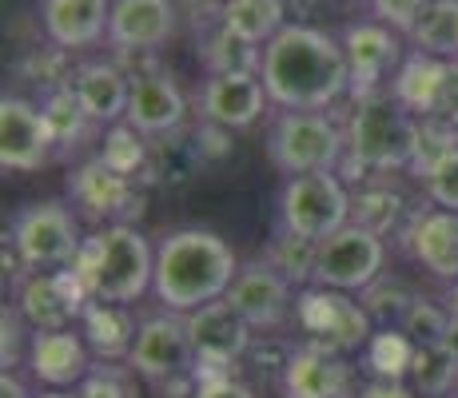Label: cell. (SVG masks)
Masks as SVG:
<instances>
[{
	"label": "cell",
	"mask_w": 458,
	"mask_h": 398,
	"mask_svg": "<svg viewBox=\"0 0 458 398\" xmlns=\"http://www.w3.org/2000/svg\"><path fill=\"white\" fill-rule=\"evenodd\" d=\"M136 331L140 326L131 323L128 307H120V303H96L92 299L81 315V334H84L88 351L100 362H120V359L128 362Z\"/></svg>",
	"instance_id": "484cf974"
},
{
	"label": "cell",
	"mask_w": 458,
	"mask_h": 398,
	"mask_svg": "<svg viewBox=\"0 0 458 398\" xmlns=\"http://www.w3.org/2000/svg\"><path fill=\"white\" fill-rule=\"evenodd\" d=\"M411 386L422 394V398H443L458 386V359L443 343H430V347H415V359H411V370H407Z\"/></svg>",
	"instance_id": "4dcf8cb0"
},
{
	"label": "cell",
	"mask_w": 458,
	"mask_h": 398,
	"mask_svg": "<svg viewBox=\"0 0 458 398\" xmlns=\"http://www.w3.org/2000/svg\"><path fill=\"white\" fill-rule=\"evenodd\" d=\"M183 116H188V96L175 84L172 76L164 72H148L131 80V100H128V123L136 131H144L148 140L156 136H172V131L183 128Z\"/></svg>",
	"instance_id": "44dd1931"
},
{
	"label": "cell",
	"mask_w": 458,
	"mask_h": 398,
	"mask_svg": "<svg viewBox=\"0 0 458 398\" xmlns=\"http://www.w3.org/2000/svg\"><path fill=\"white\" fill-rule=\"evenodd\" d=\"M188 318V334L191 347H196V370L208 367L204 375L196 378H211V375H227V367L240 359H248L251 343H255V326L235 311L227 299H216V303L199 307V311L183 315Z\"/></svg>",
	"instance_id": "9a60e30c"
},
{
	"label": "cell",
	"mask_w": 458,
	"mask_h": 398,
	"mask_svg": "<svg viewBox=\"0 0 458 398\" xmlns=\"http://www.w3.org/2000/svg\"><path fill=\"white\" fill-rule=\"evenodd\" d=\"M72 271L81 275L84 291L96 303H136L152 291L156 251L131 224H108L100 232L84 235Z\"/></svg>",
	"instance_id": "3957f363"
},
{
	"label": "cell",
	"mask_w": 458,
	"mask_h": 398,
	"mask_svg": "<svg viewBox=\"0 0 458 398\" xmlns=\"http://www.w3.org/2000/svg\"><path fill=\"white\" fill-rule=\"evenodd\" d=\"M443 347L451 351V355L458 359V315H451V326H446V339H443Z\"/></svg>",
	"instance_id": "f6af8a7d"
},
{
	"label": "cell",
	"mask_w": 458,
	"mask_h": 398,
	"mask_svg": "<svg viewBox=\"0 0 458 398\" xmlns=\"http://www.w3.org/2000/svg\"><path fill=\"white\" fill-rule=\"evenodd\" d=\"M259 80L267 100L284 112H327L351 88L343 44L311 24H287L263 44Z\"/></svg>",
	"instance_id": "6da1fadb"
},
{
	"label": "cell",
	"mask_w": 458,
	"mask_h": 398,
	"mask_svg": "<svg viewBox=\"0 0 458 398\" xmlns=\"http://www.w3.org/2000/svg\"><path fill=\"white\" fill-rule=\"evenodd\" d=\"M191 398H255V391L232 375H211V378H199V386Z\"/></svg>",
	"instance_id": "7bdbcfd3"
},
{
	"label": "cell",
	"mask_w": 458,
	"mask_h": 398,
	"mask_svg": "<svg viewBox=\"0 0 458 398\" xmlns=\"http://www.w3.org/2000/svg\"><path fill=\"white\" fill-rule=\"evenodd\" d=\"M415 291L407 287L403 279H394V275H378L371 287L363 291V307H367V315L375 318V323H386V326H399L403 323V315L411 311V303H415Z\"/></svg>",
	"instance_id": "e575fe53"
},
{
	"label": "cell",
	"mask_w": 458,
	"mask_h": 398,
	"mask_svg": "<svg viewBox=\"0 0 458 398\" xmlns=\"http://www.w3.org/2000/svg\"><path fill=\"white\" fill-rule=\"evenodd\" d=\"M219 21L235 32V37L251 44H267L287 29V4L284 0H224L219 4Z\"/></svg>",
	"instance_id": "83f0119b"
},
{
	"label": "cell",
	"mask_w": 458,
	"mask_h": 398,
	"mask_svg": "<svg viewBox=\"0 0 458 398\" xmlns=\"http://www.w3.org/2000/svg\"><path fill=\"white\" fill-rule=\"evenodd\" d=\"M267 104L271 100L259 72L208 76L204 92H199V116H204V123H216L224 131H240V128H251Z\"/></svg>",
	"instance_id": "d6986e66"
},
{
	"label": "cell",
	"mask_w": 458,
	"mask_h": 398,
	"mask_svg": "<svg viewBox=\"0 0 458 398\" xmlns=\"http://www.w3.org/2000/svg\"><path fill=\"white\" fill-rule=\"evenodd\" d=\"M446 326H451V311L419 295L415 303H411V311L403 315L399 331L407 334L415 347H430V343H443L446 339Z\"/></svg>",
	"instance_id": "8d00e7d4"
},
{
	"label": "cell",
	"mask_w": 458,
	"mask_h": 398,
	"mask_svg": "<svg viewBox=\"0 0 458 398\" xmlns=\"http://www.w3.org/2000/svg\"><path fill=\"white\" fill-rule=\"evenodd\" d=\"M347 140L343 128L323 112H284L279 108L267 123V159L284 175L335 172Z\"/></svg>",
	"instance_id": "5b68a950"
},
{
	"label": "cell",
	"mask_w": 458,
	"mask_h": 398,
	"mask_svg": "<svg viewBox=\"0 0 458 398\" xmlns=\"http://www.w3.org/2000/svg\"><path fill=\"white\" fill-rule=\"evenodd\" d=\"M8 243H13L24 271H60L76 263L84 235H81L76 216L64 203L44 199V203H29L24 211H16Z\"/></svg>",
	"instance_id": "8992f818"
},
{
	"label": "cell",
	"mask_w": 458,
	"mask_h": 398,
	"mask_svg": "<svg viewBox=\"0 0 458 398\" xmlns=\"http://www.w3.org/2000/svg\"><path fill=\"white\" fill-rule=\"evenodd\" d=\"M227 303L235 307L255 331H279L292 315V283L279 275L267 259H251L240 267L235 283L227 287Z\"/></svg>",
	"instance_id": "e0dca14e"
},
{
	"label": "cell",
	"mask_w": 458,
	"mask_h": 398,
	"mask_svg": "<svg viewBox=\"0 0 458 398\" xmlns=\"http://www.w3.org/2000/svg\"><path fill=\"white\" fill-rule=\"evenodd\" d=\"M371 4V16L378 24H386V29L403 32V37H411L422 16V8L430 4V0H367Z\"/></svg>",
	"instance_id": "ab89813d"
},
{
	"label": "cell",
	"mask_w": 458,
	"mask_h": 398,
	"mask_svg": "<svg viewBox=\"0 0 458 398\" xmlns=\"http://www.w3.org/2000/svg\"><path fill=\"white\" fill-rule=\"evenodd\" d=\"M21 311L16 307H4V315H0V331H4V343H0V362H4V370H16V362H21Z\"/></svg>",
	"instance_id": "b9f144b4"
},
{
	"label": "cell",
	"mask_w": 458,
	"mask_h": 398,
	"mask_svg": "<svg viewBox=\"0 0 458 398\" xmlns=\"http://www.w3.org/2000/svg\"><path fill=\"white\" fill-rule=\"evenodd\" d=\"M407 247L415 263L443 283H458V211L422 207L411 216Z\"/></svg>",
	"instance_id": "cb8c5ba5"
},
{
	"label": "cell",
	"mask_w": 458,
	"mask_h": 398,
	"mask_svg": "<svg viewBox=\"0 0 458 398\" xmlns=\"http://www.w3.org/2000/svg\"><path fill=\"white\" fill-rule=\"evenodd\" d=\"M386 267V239L367 232L359 224H347L343 232L319 239L315 255V287L331 291H359L363 295Z\"/></svg>",
	"instance_id": "30bf717a"
},
{
	"label": "cell",
	"mask_w": 458,
	"mask_h": 398,
	"mask_svg": "<svg viewBox=\"0 0 458 398\" xmlns=\"http://www.w3.org/2000/svg\"><path fill=\"white\" fill-rule=\"evenodd\" d=\"M451 152H458V131L454 128H438V123H422L419 128V144H415V156H411V167L407 172L415 180H427L438 164H443Z\"/></svg>",
	"instance_id": "74e56055"
},
{
	"label": "cell",
	"mask_w": 458,
	"mask_h": 398,
	"mask_svg": "<svg viewBox=\"0 0 458 398\" xmlns=\"http://www.w3.org/2000/svg\"><path fill=\"white\" fill-rule=\"evenodd\" d=\"M56 156V136L40 104L24 96L0 100V167L4 172H40Z\"/></svg>",
	"instance_id": "2e32d148"
},
{
	"label": "cell",
	"mask_w": 458,
	"mask_h": 398,
	"mask_svg": "<svg viewBox=\"0 0 458 398\" xmlns=\"http://www.w3.org/2000/svg\"><path fill=\"white\" fill-rule=\"evenodd\" d=\"M411 44L427 56L458 60V0H430L411 32Z\"/></svg>",
	"instance_id": "f1b7e54d"
},
{
	"label": "cell",
	"mask_w": 458,
	"mask_h": 398,
	"mask_svg": "<svg viewBox=\"0 0 458 398\" xmlns=\"http://www.w3.org/2000/svg\"><path fill=\"white\" fill-rule=\"evenodd\" d=\"M175 8L172 0H112L108 44L116 52H156L172 40Z\"/></svg>",
	"instance_id": "7402d4cb"
},
{
	"label": "cell",
	"mask_w": 458,
	"mask_h": 398,
	"mask_svg": "<svg viewBox=\"0 0 458 398\" xmlns=\"http://www.w3.org/2000/svg\"><path fill=\"white\" fill-rule=\"evenodd\" d=\"M148 152H152L148 136H144V131L131 128L128 120H124V123H112V128L104 131L100 159L112 167V172H120V175H136V180H144Z\"/></svg>",
	"instance_id": "836d02e7"
},
{
	"label": "cell",
	"mask_w": 458,
	"mask_h": 398,
	"mask_svg": "<svg viewBox=\"0 0 458 398\" xmlns=\"http://www.w3.org/2000/svg\"><path fill=\"white\" fill-rule=\"evenodd\" d=\"M144 188H148L144 180L112 172L100 156L81 164L72 172V180H68L72 207H81V216L100 227L128 224L131 216H140V211H144Z\"/></svg>",
	"instance_id": "5bb4252c"
},
{
	"label": "cell",
	"mask_w": 458,
	"mask_h": 398,
	"mask_svg": "<svg viewBox=\"0 0 458 398\" xmlns=\"http://www.w3.org/2000/svg\"><path fill=\"white\" fill-rule=\"evenodd\" d=\"M40 398H81V394H64V391H48V394H40Z\"/></svg>",
	"instance_id": "7dc6e473"
},
{
	"label": "cell",
	"mask_w": 458,
	"mask_h": 398,
	"mask_svg": "<svg viewBox=\"0 0 458 398\" xmlns=\"http://www.w3.org/2000/svg\"><path fill=\"white\" fill-rule=\"evenodd\" d=\"M284 398H359L351 362L315 343H299L284 378H279Z\"/></svg>",
	"instance_id": "ac0fdd59"
},
{
	"label": "cell",
	"mask_w": 458,
	"mask_h": 398,
	"mask_svg": "<svg viewBox=\"0 0 458 398\" xmlns=\"http://www.w3.org/2000/svg\"><path fill=\"white\" fill-rule=\"evenodd\" d=\"M446 311L458 315V283H451V295H446Z\"/></svg>",
	"instance_id": "bcb514c9"
},
{
	"label": "cell",
	"mask_w": 458,
	"mask_h": 398,
	"mask_svg": "<svg viewBox=\"0 0 458 398\" xmlns=\"http://www.w3.org/2000/svg\"><path fill=\"white\" fill-rule=\"evenodd\" d=\"M359 398H419V391L403 386L399 378H371L367 386H359Z\"/></svg>",
	"instance_id": "ee69618b"
},
{
	"label": "cell",
	"mask_w": 458,
	"mask_h": 398,
	"mask_svg": "<svg viewBox=\"0 0 458 398\" xmlns=\"http://www.w3.org/2000/svg\"><path fill=\"white\" fill-rule=\"evenodd\" d=\"M454 398H458V386H454Z\"/></svg>",
	"instance_id": "c3c4849f"
},
{
	"label": "cell",
	"mask_w": 458,
	"mask_h": 398,
	"mask_svg": "<svg viewBox=\"0 0 458 398\" xmlns=\"http://www.w3.org/2000/svg\"><path fill=\"white\" fill-rule=\"evenodd\" d=\"M128 367L156 386L196 375V347H191L188 334V318L175 311L144 318L136 331V343H131Z\"/></svg>",
	"instance_id": "8fae6325"
},
{
	"label": "cell",
	"mask_w": 458,
	"mask_h": 398,
	"mask_svg": "<svg viewBox=\"0 0 458 398\" xmlns=\"http://www.w3.org/2000/svg\"><path fill=\"white\" fill-rule=\"evenodd\" d=\"M351 224V191L335 172L287 175L279 188V227L303 239H327Z\"/></svg>",
	"instance_id": "52a82bcc"
},
{
	"label": "cell",
	"mask_w": 458,
	"mask_h": 398,
	"mask_svg": "<svg viewBox=\"0 0 458 398\" xmlns=\"http://www.w3.org/2000/svg\"><path fill=\"white\" fill-rule=\"evenodd\" d=\"M44 116L52 123V136H56V152H68V148H76L84 140V131L92 128V120H88V112L81 108V100H76L72 84H60V88H48L40 100Z\"/></svg>",
	"instance_id": "1f68e13d"
},
{
	"label": "cell",
	"mask_w": 458,
	"mask_h": 398,
	"mask_svg": "<svg viewBox=\"0 0 458 398\" xmlns=\"http://www.w3.org/2000/svg\"><path fill=\"white\" fill-rule=\"evenodd\" d=\"M81 398H140L136 394V370L120 362H96L92 375L76 386Z\"/></svg>",
	"instance_id": "f35d334b"
},
{
	"label": "cell",
	"mask_w": 458,
	"mask_h": 398,
	"mask_svg": "<svg viewBox=\"0 0 458 398\" xmlns=\"http://www.w3.org/2000/svg\"><path fill=\"white\" fill-rule=\"evenodd\" d=\"M108 21L112 0H40L44 37L64 52L108 40Z\"/></svg>",
	"instance_id": "603a6c76"
},
{
	"label": "cell",
	"mask_w": 458,
	"mask_h": 398,
	"mask_svg": "<svg viewBox=\"0 0 458 398\" xmlns=\"http://www.w3.org/2000/svg\"><path fill=\"white\" fill-rule=\"evenodd\" d=\"M235 275H240V259L227 247V239L208 227H180L156 247L152 295L164 303V311L191 315L224 299Z\"/></svg>",
	"instance_id": "7a4b0ae2"
},
{
	"label": "cell",
	"mask_w": 458,
	"mask_h": 398,
	"mask_svg": "<svg viewBox=\"0 0 458 398\" xmlns=\"http://www.w3.org/2000/svg\"><path fill=\"white\" fill-rule=\"evenodd\" d=\"M343 56L351 68V100H371L378 92H391V80L403 64V44L394 37V29L378 21H355L343 29Z\"/></svg>",
	"instance_id": "7c38bea8"
},
{
	"label": "cell",
	"mask_w": 458,
	"mask_h": 398,
	"mask_svg": "<svg viewBox=\"0 0 458 398\" xmlns=\"http://www.w3.org/2000/svg\"><path fill=\"white\" fill-rule=\"evenodd\" d=\"M295 323L307 334L303 343L327 347L335 355H351V351H367L371 343V323L367 307L359 299H351L347 291H331V287H303L295 299Z\"/></svg>",
	"instance_id": "ba28073f"
},
{
	"label": "cell",
	"mask_w": 458,
	"mask_h": 398,
	"mask_svg": "<svg viewBox=\"0 0 458 398\" xmlns=\"http://www.w3.org/2000/svg\"><path fill=\"white\" fill-rule=\"evenodd\" d=\"M92 351H88L84 334L68 331H37L29 339V370L40 386L48 391H68V386H81L92 375Z\"/></svg>",
	"instance_id": "ffe728a7"
},
{
	"label": "cell",
	"mask_w": 458,
	"mask_h": 398,
	"mask_svg": "<svg viewBox=\"0 0 458 398\" xmlns=\"http://www.w3.org/2000/svg\"><path fill=\"white\" fill-rule=\"evenodd\" d=\"M72 92L81 100V108L88 112L92 123H124L128 120V100H131V76L112 60H92V64H81L72 72Z\"/></svg>",
	"instance_id": "d4e9b609"
},
{
	"label": "cell",
	"mask_w": 458,
	"mask_h": 398,
	"mask_svg": "<svg viewBox=\"0 0 458 398\" xmlns=\"http://www.w3.org/2000/svg\"><path fill=\"white\" fill-rule=\"evenodd\" d=\"M315 255H319V243H315V239H303V235L287 232V227H279L259 259H267L292 287H311L315 283Z\"/></svg>",
	"instance_id": "f546056e"
},
{
	"label": "cell",
	"mask_w": 458,
	"mask_h": 398,
	"mask_svg": "<svg viewBox=\"0 0 458 398\" xmlns=\"http://www.w3.org/2000/svg\"><path fill=\"white\" fill-rule=\"evenodd\" d=\"M92 303V295L84 291L81 275L72 267L60 271H29L16 283V311L37 331H68L72 323H81L84 307Z\"/></svg>",
	"instance_id": "4fadbf2b"
},
{
	"label": "cell",
	"mask_w": 458,
	"mask_h": 398,
	"mask_svg": "<svg viewBox=\"0 0 458 398\" xmlns=\"http://www.w3.org/2000/svg\"><path fill=\"white\" fill-rule=\"evenodd\" d=\"M403 216V196L391 191L386 183H359V191L351 196V224L367 227L375 235H386Z\"/></svg>",
	"instance_id": "d6a6232c"
},
{
	"label": "cell",
	"mask_w": 458,
	"mask_h": 398,
	"mask_svg": "<svg viewBox=\"0 0 458 398\" xmlns=\"http://www.w3.org/2000/svg\"><path fill=\"white\" fill-rule=\"evenodd\" d=\"M391 96L422 123L458 131V60L407 52L391 80Z\"/></svg>",
	"instance_id": "9c48e42d"
},
{
	"label": "cell",
	"mask_w": 458,
	"mask_h": 398,
	"mask_svg": "<svg viewBox=\"0 0 458 398\" xmlns=\"http://www.w3.org/2000/svg\"><path fill=\"white\" fill-rule=\"evenodd\" d=\"M419 116H411L391 92H378L371 100H359L343 123V140H347L343 156L351 164L367 167L371 175L407 172L419 144Z\"/></svg>",
	"instance_id": "277c9868"
},
{
	"label": "cell",
	"mask_w": 458,
	"mask_h": 398,
	"mask_svg": "<svg viewBox=\"0 0 458 398\" xmlns=\"http://www.w3.org/2000/svg\"><path fill=\"white\" fill-rule=\"evenodd\" d=\"M411 359H415V343L399 331V326H386V331H375L371 343H367V362L375 367L378 378H399L411 370Z\"/></svg>",
	"instance_id": "d590c367"
},
{
	"label": "cell",
	"mask_w": 458,
	"mask_h": 398,
	"mask_svg": "<svg viewBox=\"0 0 458 398\" xmlns=\"http://www.w3.org/2000/svg\"><path fill=\"white\" fill-rule=\"evenodd\" d=\"M196 56L208 68V76H227V72H259L263 64V48L243 37H235L224 21L216 16L211 29L199 32L196 40Z\"/></svg>",
	"instance_id": "4316f807"
},
{
	"label": "cell",
	"mask_w": 458,
	"mask_h": 398,
	"mask_svg": "<svg viewBox=\"0 0 458 398\" xmlns=\"http://www.w3.org/2000/svg\"><path fill=\"white\" fill-rule=\"evenodd\" d=\"M422 188H427V199L435 203V207L458 211V152L446 156L443 164H438L435 172L422 180Z\"/></svg>",
	"instance_id": "60d3db41"
}]
</instances>
